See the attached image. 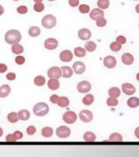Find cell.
I'll list each match as a JSON object with an SVG mask.
<instances>
[{
	"instance_id": "7dc6e473",
	"label": "cell",
	"mask_w": 139,
	"mask_h": 157,
	"mask_svg": "<svg viewBox=\"0 0 139 157\" xmlns=\"http://www.w3.org/2000/svg\"><path fill=\"white\" fill-rule=\"evenodd\" d=\"M13 135H14L15 137H16L17 141V140L22 139V137H23V133H22L21 131H16V132L13 133Z\"/></svg>"
},
{
	"instance_id": "d4e9b609",
	"label": "cell",
	"mask_w": 139,
	"mask_h": 157,
	"mask_svg": "<svg viewBox=\"0 0 139 157\" xmlns=\"http://www.w3.org/2000/svg\"><path fill=\"white\" fill-rule=\"evenodd\" d=\"M83 140L88 142H94L96 140L95 133H93V132H86L83 134Z\"/></svg>"
},
{
	"instance_id": "91938a15",
	"label": "cell",
	"mask_w": 139,
	"mask_h": 157,
	"mask_svg": "<svg viewBox=\"0 0 139 157\" xmlns=\"http://www.w3.org/2000/svg\"><path fill=\"white\" fill-rule=\"evenodd\" d=\"M134 1H137V0H134Z\"/></svg>"
},
{
	"instance_id": "3957f363",
	"label": "cell",
	"mask_w": 139,
	"mask_h": 157,
	"mask_svg": "<svg viewBox=\"0 0 139 157\" xmlns=\"http://www.w3.org/2000/svg\"><path fill=\"white\" fill-rule=\"evenodd\" d=\"M56 17L51 14L46 15L42 19V25L46 29H52L56 26Z\"/></svg>"
},
{
	"instance_id": "bcb514c9",
	"label": "cell",
	"mask_w": 139,
	"mask_h": 157,
	"mask_svg": "<svg viewBox=\"0 0 139 157\" xmlns=\"http://www.w3.org/2000/svg\"><path fill=\"white\" fill-rule=\"evenodd\" d=\"M59 96H57L56 94H53V95H52L50 97V101L52 103H53V104H57V101L59 100Z\"/></svg>"
},
{
	"instance_id": "9f6ffc18",
	"label": "cell",
	"mask_w": 139,
	"mask_h": 157,
	"mask_svg": "<svg viewBox=\"0 0 139 157\" xmlns=\"http://www.w3.org/2000/svg\"><path fill=\"white\" fill-rule=\"evenodd\" d=\"M137 79L139 81V73L137 75Z\"/></svg>"
},
{
	"instance_id": "7c38bea8",
	"label": "cell",
	"mask_w": 139,
	"mask_h": 157,
	"mask_svg": "<svg viewBox=\"0 0 139 157\" xmlns=\"http://www.w3.org/2000/svg\"><path fill=\"white\" fill-rule=\"evenodd\" d=\"M103 64L106 67H107L109 69L114 68L116 66V59L112 56H106L103 61Z\"/></svg>"
},
{
	"instance_id": "f546056e",
	"label": "cell",
	"mask_w": 139,
	"mask_h": 157,
	"mask_svg": "<svg viewBox=\"0 0 139 157\" xmlns=\"http://www.w3.org/2000/svg\"><path fill=\"white\" fill-rule=\"evenodd\" d=\"M74 53L78 57H83V56H86V50L85 48H83L81 47H78V48H75Z\"/></svg>"
},
{
	"instance_id": "8fae6325",
	"label": "cell",
	"mask_w": 139,
	"mask_h": 157,
	"mask_svg": "<svg viewBox=\"0 0 139 157\" xmlns=\"http://www.w3.org/2000/svg\"><path fill=\"white\" fill-rule=\"evenodd\" d=\"M73 70L74 72L77 75H82L85 71L86 66L82 61H75L73 64Z\"/></svg>"
},
{
	"instance_id": "f1b7e54d",
	"label": "cell",
	"mask_w": 139,
	"mask_h": 157,
	"mask_svg": "<svg viewBox=\"0 0 139 157\" xmlns=\"http://www.w3.org/2000/svg\"><path fill=\"white\" fill-rule=\"evenodd\" d=\"M34 83L35 85L41 87V86H43L45 84V83H46V79H45V78H44V76L38 75V76H36V77H35V78L34 79Z\"/></svg>"
},
{
	"instance_id": "9c48e42d",
	"label": "cell",
	"mask_w": 139,
	"mask_h": 157,
	"mask_svg": "<svg viewBox=\"0 0 139 157\" xmlns=\"http://www.w3.org/2000/svg\"><path fill=\"white\" fill-rule=\"evenodd\" d=\"M44 47L48 50H54L58 47V41L54 38H49L44 42Z\"/></svg>"
},
{
	"instance_id": "1f68e13d",
	"label": "cell",
	"mask_w": 139,
	"mask_h": 157,
	"mask_svg": "<svg viewBox=\"0 0 139 157\" xmlns=\"http://www.w3.org/2000/svg\"><path fill=\"white\" fill-rule=\"evenodd\" d=\"M7 120L9 121L10 123L12 124H15L17 123L18 120H19V118H18V115H17V113L16 112H11L7 115Z\"/></svg>"
},
{
	"instance_id": "8d00e7d4",
	"label": "cell",
	"mask_w": 139,
	"mask_h": 157,
	"mask_svg": "<svg viewBox=\"0 0 139 157\" xmlns=\"http://www.w3.org/2000/svg\"><path fill=\"white\" fill-rule=\"evenodd\" d=\"M106 104L109 106H116L118 105V100L115 98H109L106 100Z\"/></svg>"
},
{
	"instance_id": "816d5d0a",
	"label": "cell",
	"mask_w": 139,
	"mask_h": 157,
	"mask_svg": "<svg viewBox=\"0 0 139 157\" xmlns=\"http://www.w3.org/2000/svg\"><path fill=\"white\" fill-rule=\"evenodd\" d=\"M3 12H4V8H3L2 5H0V16H2L3 14Z\"/></svg>"
},
{
	"instance_id": "f6af8a7d",
	"label": "cell",
	"mask_w": 139,
	"mask_h": 157,
	"mask_svg": "<svg viewBox=\"0 0 139 157\" xmlns=\"http://www.w3.org/2000/svg\"><path fill=\"white\" fill-rule=\"evenodd\" d=\"M16 77H17V75H16V74L13 73V72H10V73H8L7 75H6L7 79L9 81L15 80V79H16Z\"/></svg>"
},
{
	"instance_id": "11a10c76",
	"label": "cell",
	"mask_w": 139,
	"mask_h": 157,
	"mask_svg": "<svg viewBox=\"0 0 139 157\" xmlns=\"http://www.w3.org/2000/svg\"><path fill=\"white\" fill-rule=\"evenodd\" d=\"M34 2H35V3H39V2H43V0H34Z\"/></svg>"
},
{
	"instance_id": "ee69618b",
	"label": "cell",
	"mask_w": 139,
	"mask_h": 157,
	"mask_svg": "<svg viewBox=\"0 0 139 157\" xmlns=\"http://www.w3.org/2000/svg\"><path fill=\"white\" fill-rule=\"evenodd\" d=\"M116 42H117L118 44H120V45H122V44H124L126 43V38H125V36L120 35V36L117 37V39H116Z\"/></svg>"
},
{
	"instance_id": "5bb4252c",
	"label": "cell",
	"mask_w": 139,
	"mask_h": 157,
	"mask_svg": "<svg viewBox=\"0 0 139 157\" xmlns=\"http://www.w3.org/2000/svg\"><path fill=\"white\" fill-rule=\"evenodd\" d=\"M78 36L79 38V39H81V40H88L92 36V33H91V31L88 29L83 28V29L79 30Z\"/></svg>"
},
{
	"instance_id": "b9f144b4",
	"label": "cell",
	"mask_w": 139,
	"mask_h": 157,
	"mask_svg": "<svg viewBox=\"0 0 139 157\" xmlns=\"http://www.w3.org/2000/svg\"><path fill=\"white\" fill-rule=\"evenodd\" d=\"M17 11L19 14H25L28 12V8L26 6H20L17 7Z\"/></svg>"
},
{
	"instance_id": "c3c4849f",
	"label": "cell",
	"mask_w": 139,
	"mask_h": 157,
	"mask_svg": "<svg viewBox=\"0 0 139 157\" xmlns=\"http://www.w3.org/2000/svg\"><path fill=\"white\" fill-rule=\"evenodd\" d=\"M69 4L71 7H75L79 4V0H69Z\"/></svg>"
},
{
	"instance_id": "9a60e30c",
	"label": "cell",
	"mask_w": 139,
	"mask_h": 157,
	"mask_svg": "<svg viewBox=\"0 0 139 157\" xmlns=\"http://www.w3.org/2000/svg\"><path fill=\"white\" fill-rule=\"evenodd\" d=\"M89 17H90V18L92 20L97 21V20L104 17V12H103L102 10L100 9V8H95V9H93V11L89 13Z\"/></svg>"
},
{
	"instance_id": "f907efd6",
	"label": "cell",
	"mask_w": 139,
	"mask_h": 157,
	"mask_svg": "<svg viewBox=\"0 0 139 157\" xmlns=\"http://www.w3.org/2000/svg\"><path fill=\"white\" fill-rule=\"evenodd\" d=\"M134 134H135V136H136V137H137V138H138V139H139V127H137V128L135 129Z\"/></svg>"
},
{
	"instance_id": "ffe728a7",
	"label": "cell",
	"mask_w": 139,
	"mask_h": 157,
	"mask_svg": "<svg viewBox=\"0 0 139 157\" xmlns=\"http://www.w3.org/2000/svg\"><path fill=\"white\" fill-rule=\"evenodd\" d=\"M17 115H18L19 120H23V121L28 120L30 118V113H29V110H20L19 112L17 113Z\"/></svg>"
},
{
	"instance_id": "db71d44e",
	"label": "cell",
	"mask_w": 139,
	"mask_h": 157,
	"mask_svg": "<svg viewBox=\"0 0 139 157\" xmlns=\"http://www.w3.org/2000/svg\"><path fill=\"white\" fill-rule=\"evenodd\" d=\"M135 9H136V12H137V13H139V4H137V6H136V8H135Z\"/></svg>"
},
{
	"instance_id": "4fadbf2b",
	"label": "cell",
	"mask_w": 139,
	"mask_h": 157,
	"mask_svg": "<svg viewBox=\"0 0 139 157\" xmlns=\"http://www.w3.org/2000/svg\"><path fill=\"white\" fill-rule=\"evenodd\" d=\"M122 91L123 93L126 95H133L136 92V88L133 84L129 83H125L122 85Z\"/></svg>"
},
{
	"instance_id": "277c9868",
	"label": "cell",
	"mask_w": 139,
	"mask_h": 157,
	"mask_svg": "<svg viewBox=\"0 0 139 157\" xmlns=\"http://www.w3.org/2000/svg\"><path fill=\"white\" fill-rule=\"evenodd\" d=\"M71 133V128L66 126H60L56 128V136L60 138H67V137H70V135Z\"/></svg>"
},
{
	"instance_id": "6f0895ef",
	"label": "cell",
	"mask_w": 139,
	"mask_h": 157,
	"mask_svg": "<svg viewBox=\"0 0 139 157\" xmlns=\"http://www.w3.org/2000/svg\"><path fill=\"white\" fill-rule=\"evenodd\" d=\"M48 1H50V2H53V1H55V0H48Z\"/></svg>"
},
{
	"instance_id": "681fc988",
	"label": "cell",
	"mask_w": 139,
	"mask_h": 157,
	"mask_svg": "<svg viewBox=\"0 0 139 157\" xmlns=\"http://www.w3.org/2000/svg\"><path fill=\"white\" fill-rule=\"evenodd\" d=\"M7 71V66L5 64L0 63V73L2 74Z\"/></svg>"
},
{
	"instance_id": "4316f807",
	"label": "cell",
	"mask_w": 139,
	"mask_h": 157,
	"mask_svg": "<svg viewBox=\"0 0 139 157\" xmlns=\"http://www.w3.org/2000/svg\"><path fill=\"white\" fill-rule=\"evenodd\" d=\"M127 105L131 108L137 107L139 105V99L137 98H135V97L130 98L127 101Z\"/></svg>"
},
{
	"instance_id": "836d02e7",
	"label": "cell",
	"mask_w": 139,
	"mask_h": 157,
	"mask_svg": "<svg viewBox=\"0 0 139 157\" xmlns=\"http://www.w3.org/2000/svg\"><path fill=\"white\" fill-rule=\"evenodd\" d=\"M84 47H85V50H87L88 52L95 51L96 48H97V45L93 41H88L85 44Z\"/></svg>"
},
{
	"instance_id": "6da1fadb",
	"label": "cell",
	"mask_w": 139,
	"mask_h": 157,
	"mask_svg": "<svg viewBox=\"0 0 139 157\" xmlns=\"http://www.w3.org/2000/svg\"><path fill=\"white\" fill-rule=\"evenodd\" d=\"M5 41L8 44H19L21 40V34L17 29H10L5 34Z\"/></svg>"
},
{
	"instance_id": "680465c9",
	"label": "cell",
	"mask_w": 139,
	"mask_h": 157,
	"mask_svg": "<svg viewBox=\"0 0 139 157\" xmlns=\"http://www.w3.org/2000/svg\"><path fill=\"white\" fill-rule=\"evenodd\" d=\"M13 1H19V0H13Z\"/></svg>"
},
{
	"instance_id": "f35d334b",
	"label": "cell",
	"mask_w": 139,
	"mask_h": 157,
	"mask_svg": "<svg viewBox=\"0 0 139 157\" xmlns=\"http://www.w3.org/2000/svg\"><path fill=\"white\" fill-rule=\"evenodd\" d=\"M36 132V128L34 127V125H29V127L26 128V133L29 136L34 135Z\"/></svg>"
},
{
	"instance_id": "2e32d148",
	"label": "cell",
	"mask_w": 139,
	"mask_h": 157,
	"mask_svg": "<svg viewBox=\"0 0 139 157\" xmlns=\"http://www.w3.org/2000/svg\"><path fill=\"white\" fill-rule=\"evenodd\" d=\"M121 61L125 65H127V66H129V65H132L134 61V58H133V56L132 54L130 53H125L123 54L122 58H121Z\"/></svg>"
},
{
	"instance_id": "603a6c76",
	"label": "cell",
	"mask_w": 139,
	"mask_h": 157,
	"mask_svg": "<svg viewBox=\"0 0 139 157\" xmlns=\"http://www.w3.org/2000/svg\"><path fill=\"white\" fill-rule=\"evenodd\" d=\"M12 52L16 55H20L24 52V48L20 44H14L12 46Z\"/></svg>"
},
{
	"instance_id": "ba28073f",
	"label": "cell",
	"mask_w": 139,
	"mask_h": 157,
	"mask_svg": "<svg viewBox=\"0 0 139 157\" xmlns=\"http://www.w3.org/2000/svg\"><path fill=\"white\" fill-rule=\"evenodd\" d=\"M91 88H92V86H91L90 83L85 80L81 81V82H79L78 83V85H77V89L81 93H88L91 90Z\"/></svg>"
},
{
	"instance_id": "f5cc1de1",
	"label": "cell",
	"mask_w": 139,
	"mask_h": 157,
	"mask_svg": "<svg viewBox=\"0 0 139 157\" xmlns=\"http://www.w3.org/2000/svg\"><path fill=\"white\" fill-rule=\"evenodd\" d=\"M2 135H3V129H2V128L0 127V137H2Z\"/></svg>"
},
{
	"instance_id": "e0dca14e",
	"label": "cell",
	"mask_w": 139,
	"mask_h": 157,
	"mask_svg": "<svg viewBox=\"0 0 139 157\" xmlns=\"http://www.w3.org/2000/svg\"><path fill=\"white\" fill-rule=\"evenodd\" d=\"M48 87L51 90H57L60 88V82L56 78H50L48 82Z\"/></svg>"
},
{
	"instance_id": "74e56055",
	"label": "cell",
	"mask_w": 139,
	"mask_h": 157,
	"mask_svg": "<svg viewBox=\"0 0 139 157\" xmlns=\"http://www.w3.org/2000/svg\"><path fill=\"white\" fill-rule=\"evenodd\" d=\"M34 9L35 12H41L44 10V4L43 2H39V3H35L34 6Z\"/></svg>"
},
{
	"instance_id": "d6a6232c",
	"label": "cell",
	"mask_w": 139,
	"mask_h": 157,
	"mask_svg": "<svg viewBox=\"0 0 139 157\" xmlns=\"http://www.w3.org/2000/svg\"><path fill=\"white\" fill-rule=\"evenodd\" d=\"M110 6V2L109 0H98V7L100 9H107Z\"/></svg>"
},
{
	"instance_id": "30bf717a",
	"label": "cell",
	"mask_w": 139,
	"mask_h": 157,
	"mask_svg": "<svg viewBox=\"0 0 139 157\" xmlns=\"http://www.w3.org/2000/svg\"><path fill=\"white\" fill-rule=\"evenodd\" d=\"M73 52L70 50H64L60 53V60L63 62H70L73 59Z\"/></svg>"
},
{
	"instance_id": "7a4b0ae2",
	"label": "cell",
	"mask_w": 139,
	"mask_h": 157,
	"mask_svg": "<svg viewBox=\"0 0 139 157\" xmlns=\"http://www.w3.org/2000/svg\"><path fill=\"white\" fill-rule=\"evenodd\" d=\"M33 112L36 116L42 117L48 115L49 112L48 105L45 102H39L33 107Z\"/></svg>"
},
{
	"instance_id": "d6986e66",
	"label": "cell",
	"mask_w": 139,
	"mask_h": 157,
	"mask_svg": "<svg viewBox=\"0 0 139 157\" xmlns=\"http://www.w3.org/2000/svg\"><path fill=\"white\" fill-rule=\"evenodd\" d=\"M61 76L64 78H71L73 75V70L70 66H62L61 67Z\"/></svg>"
},
{
	"instance_id": "5b68a950",
	"label": "cell",
	"mask_w": 139,
	"mask_h": 157,
	"mask_svg": "<svg viewBox=\"0 0 139 157\" xmlns=\"http://www.w3.org/2000/svg\"><path fill=\"white\" fill-rule=\"evenodd\" d=\"M62 119H63L64 122L66 123V124H72L77 120V115H76L75 112L69 110V111H66L64 114L63 116H62Z\"/></svg>"
},
{
	"instance_id": "44dd1931",
	"label": "cell",
	"mask_w": 139,
	"mask_h": 157,
	"mask_svg": "<svg viewBox=\"0 0 139 157\" xmlns=\"http://www.w3.org/2000/svg\"><path fill=\"white\" fill-rule=\"evenodd\" d=\"M41 134L43 137L46 138L52 137L53 135V129L51 127H44L42 128Z\"/></svg>"
},
{
	"instance_id": "ac0fdd59",
	"label": "cell",
	"mask_w": 139,
	"mask_h": 157,
	"mask_svg": "<svg viewBox=\"0 0 139 157\" xmlns=\"http://www.w3.org/2000/svg\"><path fill=\"white\" fill-rule=\"evenodd\" d=\"M11 93V88L8 84H3L0 87V98H6Z\"/></svg>"
},
{
	"instance_id": "60d3db41",
	"label": "cell",
	"mask_w": 139,
	"mask_h": 157,
	"mask_svg": "<svg viewBox=\"0 0 139 157\" xmlns=\"http://www.w3.org/2000/svg\"><path fill=\"white\" fill-rule=\"evenodd\" d=\"M15 61H16V63L17 64V65H23V64L25 63V59L24 56H21V55H19V56H17L16 58H15Z\"/></svg>"
},
{
	"instance_id": "7bdbcfd3",
	"label": "cell",
	"mask_w": 139,
	"mask_h": 157,
	"mask_svg": "<svg viewBox=\"0 0 139 157\" xmlns=\"http://www.w3.org/2000/svg\"><path fill=\"white\" fill-rule=\"evenodd\" d=\"M6 141L9 142H14L17 141L16 137L13 135V133H10V134H7V137H6Z\"/></svg>"
},
{
	"instance_id": "83f0119b",
	"label": "cell",
	"mask_w": 139,
	"mask_h": 157,
	"mask_svg": "<svg viewBox=\"0 0 139 157\" xmlns=\"http://www.w3.org/2000/svg\"><path fill=\"white\" fill-rule=\"evenodd\" d=\"M109 141L110 142H122L123 141V137L122 135H120V133H117V132H114L112 134L110 135V137H109Z\"/></svg>"
},
{
	"instance_id": "52a82bcc",
	"label": "cell",
	"mask_w": 139,
	"mask_h": 157,
	"mask_svg": "<svg viewBox=\"0 0 139 157\" xmlns=\"http://www.w3.org/2000/svg\"><path fill=\"white\" fill-rule=\"evenodd\" d=\"M79 119L84 123L91 122L93 119V114L88 110H83L79 113Z\"/></svg>"
},
{
	"instance_id": "4dcf8cb0",
	"label": "cell",
	"mask_w": 139,
	"mask_h": 157,
	"mask_svg": "<svg viewBox=\"0 0 139 157\" xmlns=\"http://www.w3.org/2000/svg\"><path fill=\"white\" fill-rule=\"evenodd\" d=\"M94 101V97L92 94H87L83 98V103L85 105H90Z\"/></svg>"
},
{
	"instance_id": "e575fe53",
	"label": "cell",
	"mask_w": 139,
	"mask_h": 157,
	"mask_svg": "<svg viewBox=\"0 0 139 157\" xmlns=\"http://www.w3.org/2000/svg\"><path fill=\"white\" fill-rule=\"evenodd\" d=\"M79 11L83 14H86V13H88L90 11V7L87 4H81L79 7Z\"/></svg>"
},
{
	"instance_id": "8992f818",
	"label": "cell",
	"mask_w": 139,
	"mask_h": 157,
	"mask_svg": "<svg viewBox=\"0 0 139 157\" xmlns=\"http://www.w3.org/2000/svg\"><path fill=\"white\" fill-rule=\"evenodd\" d=\"M48 76L50 78L58 79L61 77V69L57 66H53L49 69L48 71Z\"/></svg>"
},
{
	"instance_id": "d590c367",
	"label": "cell",
	"mask_w": 139,
	"mask_h": 157,
	"mask_svg": "<svg viewBox=\"0 0 139 157\" xmlns=\"http://www.w3.org/2000/svg\"><path fill=\"white\" fill-rule=\"evenodd\" d=\"M110 48L113 52H119L121 49V45L117 42H113L110 45Z\"/></svg>"
},
{
	"instance_id": "ab89813d",
	"label": "cell",
	"mask_w": 139,
	"mask_h": 157,
	"mask_svg": "<svg viewBox=\"0 0 139 157\" xmlns=\"http://www.w3.org/2000/svg\"><path fill=\"white\" fill-rule=\"evenodd\" d=\"M96 24L98 25V27H103L105 26L106 25V20L102 17V18H100V19H98L96 21Z\"/></svg>"
},
{
	"instance_id": "7402d4cb",
	"label": "cell",
	"mask_w": 139,
	"mask_h": 157,
	"mask_svg": "<svg viewBox=\"0 0 139 157\" xmlns=\"http://www.w3.org/2000/svg\"><path fill=\"white\" fill-rule=\"evenodd\" d=\"M29 36L31 37H38L41 34V29L38 26H31L28 30Z\"/></svg>"
},
{
	"instance_id": "484cf974",
	"label": "cell",
	"mask_w": 139,
	"mask_h": 157,
	"mask_svg": "<svg viewBox=\"0 0 139 157\" xmlns=\"http://www.w3.org/2000/svg\"><path fill=\"white\" fill-rule=\"evenodd\" d=\"M108 93H109V95H110V98H117L118 97H120V88H117V87H113V88L109 89Z\"/></svg>"
},
{
	"instance_id": "cb8c5ba5",
	"label": "cell",
	"mask_w": 139,
	"mask_h": 157,
	"mask_svg": "<svg viewBox=\"0 0 139 157\" xmlns=\"http://www.w3.org/2000/svg\"><path fill=\"white\" fill-rule=\"evenodd\" d=\"M57 105H58L60 107H67V106L70 105V100H69L68 98H66V97H61V98H59V100L58 101H57Z\"/></svg>"
}]
</instances>
